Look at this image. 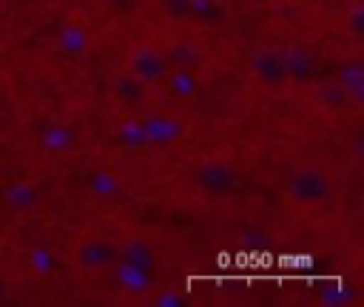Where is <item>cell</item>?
Here are the masks:
<instances>
[{
	"label": "cell",
	"instance_id": "cell-1",
	"mask_svg": "<svg viewBox=\"0 0 364 307\" xmlns=\"http://www.w3.org/2000/svg\"><path fill=\"white\" fill-rule=\"evenodd\" d=\"M287 199L301 205V208H316L333 196V179L324 168L318 165H304L296 168L287 179Z\"/></svg>",
	"mask_w": 364,
	"mask_h": 307
},
{
	"label": "cell",
	"instance_id": "cell-2",
	"mask_svg": "<svg viewBox=\"0 0 364 307\" xmlns=\"http://www.w3.org/2000/svg\"><path fill=\"white\" fill-rule=\"evenodd\" d=\"M193 182H196V188L205 196H210V199H228L239 188V173L225 159H208V162H202L193 171Z\"/></svg>",
	"mask_w": 364,
	"mask_h": 307
},
{
	"label": "cell",
	"instance_id": "cell-3",
	"mask_svg": "<svg viewBox=\"0 0 364 307\" xmlns=\"http://www.w3.org/2000/svg\"><path fill=\"white\" fill-rule=\"evenodd\" d=\"M250 74H253V80L262 85V88H267V91H282L284 85H287V71H284V60H282V51H276V48H267V45H262V48H256L253 54H250Z\"/></svg>",
	"mask_w": 364,
	"mask_h": 307
},
{
	"label": "cell",
	"instance_id": "cell-4",
	"mask_svg": "<svg viewBox=\"0 0 364 307\" xmlns=\"http://www.w3.org/2000/svg\"><path fill=\"white\" fill-rule=\"evenodd\" d=\"M74 262H77L80 270H88V273L108 270L117 262V242L108 239V236H88L77 244Z\"/></svg>",
	"mask_w": 364,
	"mask_h": 307
},
{
	"label": "cell",
	"instance_id": "cell-5",
	"mask_svg": "<svg viewBox=\"0 0 364 307\" xmlns=\"http://www.w3.org/2000/svg\"><path fill=\"white\" fill-rule=\"evenodd\" d=\"M282 60H284V71H287V82H296V85H307L318 77V54L301 43L296 45H287L282 51Z\"/></svg>",
	"mask_w": 364,
	"mask_h": 307
},
{
	"label": "cell",
	"instance_id": "cell-6",
	"mask_svg": "<svg viewBox=\"0 0 364 307\" xmlns=\"http://www.w3.org/2000/svg\"><path fill=\"white\" fill-rule=\"evenodd\" d=\"M168 60H165V54L159 51V48H154V45H139L131 57H128V71L136 77V80H142L145 85H154V82H162L165 80V74H168Z\"/></svg>",
	"mask_w": 364,
	"mask_h": 307
},
{
	"label": "cell",
	"instance_id": "cell-7",
	"mask_svg": "<svg viewBox=\"0 0 364 307\" xmlns=\"http://www.w3.org/2000/svg\"><path fill=\"white\" fill-rule=\"evenodd\" d=\"M145 134H148V148H168L185 136V122L171 117V114H151L142 117Z\"/></svg>",
	"mask_w": 364,
	"mask_h": 307
},
{
	"label": "cell",
	"instance_id": "cell-8",
	"mask_svg": "<svg viewBox=\"0 0 364 307\" xmlns=\"http://www.w3.org/2000/svg\"><path fill=\"white\" fill-rule=\"evenodd\" d=\"M114 264H128V267H139V270H154L156 273V250L151 242L131 236L122 244H117V262Z\"/></svg>",
	"mask_w": 364,
	"mask_h": 307
},
{
	"label": "cell",
	"instance_id": "cell-9",
	"mask_svg": "<svg viewBox=\"0 0 364 307\" xmlns=\"http://www.w3.org/2000/svg\"><path fill=\"white\" fill-rule=\"evenodd\" d=\"M114 267H117V284L122 293L142 298L154 290V281H156L154 270H139V267H128V264H114Z\"/></svg>",
	"mask_w": 364,
	"mask_h": 307
},
{
	"label": "cell",
	"instance_id": "cell-10",
	"mask_svg": "<svg viewBox=\"0 0 364 307\" xmlns=\"http://www.w3.org/2000/svg\"><path fill=\"white\" fill-rule=\"evenodd\" d=\"M162 82L168 85L171 97L182 99V102H188V99H193L199 94V77H196L193 68H168Z\"/></svg>",
	"mask_w": 364,
	"mask_h": 307
},
{
	"label": "cell",
	"instance_id": "cell-11",
	"mask_svg": "<svg viewBox=\"0 0 364 307\" xmlns=\"http://www.w3.org/2000/svg\"><path fill=\"white\" fill-rule=\"evenodd\" d=\"M57 43L68 57H82L88 51V45H91V31L82 23H68L65 28H60Z\"/></svg>",
	"mask_w": 364,
	"mask_h": 307
},
{
	"label": "cell",
	"instance_id": "cell-12",
	"mask_svg": "<svg viewBox=\"0 0 364 307\" xmlns=\"http://www.w3.org/2000/svg\"><path fill=\"white\" fill-rule=\"evenodd\" d=\"M188 20L199 26H222L228 20V6L222 0H191Z\"/></svg>",
	"mask_w": 364,
	"mask_h": 307
},
{
	"label": "cell",
	"instance_id": "cell-13",
	"mask_svg": "<svg viewBox=\"0 0 364 307\" xmlns=\"http://www.w3.org/2000/svg\"><path fill=\"white\" fill-rule=\"evenodd\" d=\"M338 88L344 91V97H347L350 102H361V97H364V68H361L358 60H353V63H347V65L341 68V74H338Z\"/></svg>",
	"mask_w": 364,
	"mask_h": 307
},
{
	"label": "cell",
	"instance_id": "cell-14",
	"mask_svg": "<svg viewBox=\"0 0 364 307\" xmlns=\"http://www.w3.org/2000/svg\"><path fill=\"white\" fill-rule=\"evenodd\" d=\"M114 94L128 105H142L148 99V85L142 80H136L131 71H125L114 80Z\"/></svg>",
	"mask_w": 364,
	"mask_h": 307
},
{
	"label": "cell",
	"instance_id": "cell-15",
	"mask_svg": "<svg viewBox=\"0 0 364 307\" xmlns=\"http://www.w3.org/2000/svg\"><path fill=\"white\" fill-rule=\"evenodd\" d=\"M117 142L128 151H145L148 148V134H145V125L139 117H131L125 122H119L117 128Z\"/></svg>",
	"mask_w": 364,
	"mask_h": 307
},
{
	"label": "cell",
	"instance_id": "cell-16",
	"mask_svg": "<svg viewBox=\"0 0 364 307\" xmlns=\"http://www.w3.org/2000/svg\"><path fill=\"white\" fill-rule=\"evenodd\" d=\"M88 190H91L97 199L111 202V199H119L122 182H119V176H114L111 171H97V173H91V179H88Z\"/></svg>",
	"mask_w": 364,
	"mask_h": 307
},
{
	"label": "cell",
	"instance_id": "cell-17",
	"mask_svg": "<svg viewBox=\"0 0 364 307\" xmlns=\"http://www.w3.org/2000/svg\"><path fill=\"white\" fill-rule=\"evenodd\" d=\"M3 199H6V205L14 208V210H31V208L40 202V190H37L34 185H28V182H14V185L6 188Z\"/></svg>",
	"mask_w": 364,
	"mask_h": 307
},
{
	"label": "cell",
	"instance_id": "cell-18",
	"mask_svg": "<svg viewBox=\"0 0 364 307\" xmlns=\"http://www.w3.org/2000/svg\"><path fill=\"white\" fill-rule=\"evenodd\" d=\"M28 267H31V273H37V276H51V273L57 270V256H54V250L46 247V244L31 247V250H28Z\"/></svg>",
	"mask_w": 364,
	"mask_h": 307
},
{
	"label": "cell",
	"instance_id": "cell-19",
	"mask_svg": "<svg viewBox=\"0 0 364 307\" xmlns=\"http://www.w3.org/2000/svg\"><path fill=\"white\" fill-rule=\"evenodd\" d=\"M71 142H74V134H71L65 125H51V128L43 134V145H46L48 151H54V154H65V151L71 148Z\"/></svg>",
	"mask_w": 364,
	"mask_h": 307
},
{
	"label": "cell",
	"instance_id": "cell-20",
	"mask_svg": "<svg viewBox=\"0 0 364 307\" xmlns=\"http://www.w3.org/2000/svg\"><path fill=\"white\" fill-rule=\"evenodd\" d=\"M165 60H168V65H173V68H196L199 51H196L193 45L182 43V45H173V48L165 54Z\"/></svg>",
	"mask_w": 364,
	"mask_h": 307
},
{
	"label": "cell",
	"instance_id": "cell-21",
	"mask_svg": "<svg viewBox=\"0 0 364 307\" xmlns=\"http://www.w3.org/2000/svg\"><path fill=\"white\" fill-rule=\"evenodd\" d=\"M159 6H162L168 20H188L191 0H159Z\"/></svg>",
	"mask_w": 364,
	"mask_h": 307
},
{
	"label": "cell",
	"instance_id": "cell-22",
	"mask_svg": "<svg viewBox=\"0 0 364 307\" xmlns=\"http://www.w3.org/2000/svg\"><path fill=\"white\" fill-rule=\"evenodd\" d=\"M347 28H350L353 37H361L364 34V6H361V0H353L350 14H347Z\"/></svg>",
	"mask_w": 364,
	"mask_h": 307
},
{
	"label": "cell",
	"instance_id": "cell-23",
	"mask_svg": "<svg viewBox=\"0 0 364 307\" xmlns=\"http://www.w3.org/2000/svg\"><path fill=\"white\" fill-rule=\"evenodd\" d=\"M9 298V281H6V276H0V301H6Z\"/></svg>",
	"mask_w": 364,
	"mask_h": 307
},
{
	"label": "cell",
	"instance_id": "cell-24",
	"mask_svg": "<svg viewBox=\"0 0 364 307\" xmlns=\"http://www.w3.org/2000/svg\"><path fill=\"white\" fill-rule=\"evenodd\" d=\"M253 3H267V0H253Z\"/></svg>",
	"mask_w": 364,
	"mask_h": 307
}]
</instances>
